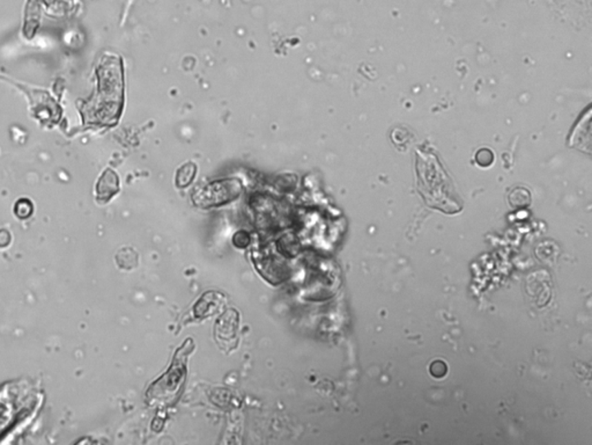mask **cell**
<instances>
[{"label": "cell", "mask_w": 592, "mask_h": 445, "mask_svg": "<svg viewBox=\"0 0 592 445\" xmlns=\"http://www.w3.org/2000/svg\"><path fill=\"white\" fill-rule=\"evenodd\" d=\"M242 187L236 180L213 182L194 192V202L199 206H223L240 195Z\"/></svg>", "instance_id": "cell-1"}, {"label": "cell", "mask_w": 592, "mask_h": 445, "mask_svg": "<svg viewBox=\"0 0 592 445\" xmlns=\"http://www.w3.org/2000/svg\"><path fill=\"white\" fill-rule=\"evenodd\" d=\"M119 180L117 174L107 170L102 174L96 185V201L101 204L108 202L119 192Z\"/></svg>", "instance_id": "cell-2"}, {"label": "cell", "mask_w": 592, "mask_h": 445, "mask_svg": "<svg viewBox=\"0 0 592 445\" xmlns=\"http://www.w3.org/2000/svg\"><path fill=\"white\" fill-rule=\"evenodd\" d=\"M197 167L192 163L184 164L183 166L181 167L180 170H177L176 174V185L180 188H184L190 185L194 177H196Z\"/></svg>", "instance_id": "cell-3"}, {"label": "cell", "mask_w": 592, "mask_h": 445, "mask_svg": "<svg viewBox=\"0 0 592 445\" xmlns=\"http://www.w3.org/2000/svg\"><path fill=\"white\" fill-rule=\"evenodd\" d=\"M116 262L119 264V268L125 269V270H131V269L136 267L138 264V255L134 250L131 248H123L119 250L116 255Z\"/></svg>", "instance_id": "cell-4"}, {"label": "cell", "mask_w": 592, "mask_h": 445, "mask_svg": "<svg viewBox=\"0 0 592 445\" xmlns=\"http://www.w3.org/2000/svg\"><path fill=\"white\" fill-rule=\"evenodd\" d=\"M32 204L29 199H19L14 206V212L19 218L25 219L32 214Z\"/></svg>", "instance_id": "cell-5"}, {"label": "cell", "mask_w": 592, "mask_h": 445, "mask_svg": "<svg viewBox=\"0 0 592 445\" xmlns=\"http://www.w3.org/2000/svg\"><path fill=\"white\" fill-rule=\"evenodd\" d=\"M429 371H431V376L435 377V378H442L447 375L448 366L443 361L438 359V361L431 363V366H429Z\"/></svg>", "instance_id": "cell-6"}, {"label": "cell", "mask_w": 592, "mask_h": 445, "mask_svg": "<svg viewBox=\"0 0 592 445\" xmlns=\"http://www.w3.org/2000/svg\"><path fill=\"white\" fill-rule=\"evenodd\" d=\"M476 159H477V163L482 167H487L493 163V152L492 151H489V150H480L479 152L477 153V157H476Z\"/></svg>", "instance_id": "cell-7"}, {"label": "cell", "mask_w": 592, "mask_h": 445, "mask_svg": "<svg viewBox=\"0 0 592 445\" xmlns=\"http://www.w3.org/2000/svg\"><path fill=\"white\" fill-rule=\"evenodd\" d=\"M11 243V235L6 230H0V247H6Z\"/></svg>", "instance_id": "cell-8"}]
</instances>
